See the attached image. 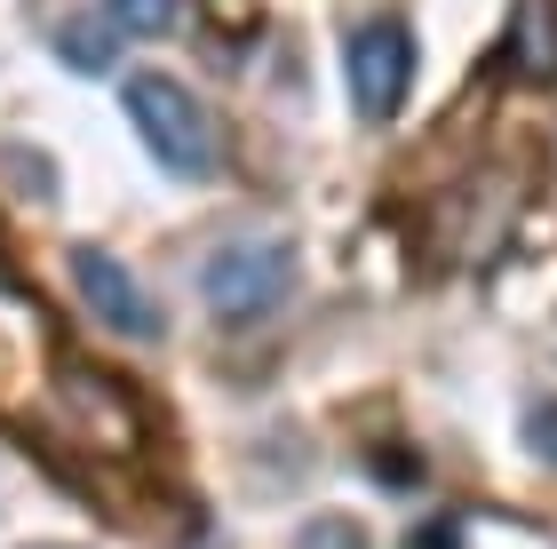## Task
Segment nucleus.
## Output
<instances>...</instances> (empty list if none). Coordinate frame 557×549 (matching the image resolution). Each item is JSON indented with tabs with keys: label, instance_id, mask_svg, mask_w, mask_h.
Wrapping results in <instances>:
<instances>
[{
	"label": "nucleus",
	"instance_id": "1",
	"mask_svg": "<svg viewBox=\"0 0 557 549\" xmlns=\"http://www.w3.org/2000/svg\"><path fill=\"white\" fill-rule=\"evenodd\" d=\"M120 104H128V128L144 136V152L168 167V176L184 184H208L223 144H215V120L208 104L175 80V72H128V88H120Z\"/></svg>",
	"mask_w": 557,
	"mask_h": 549
},
{
	"label": "nucleus",
	"instance_id": "2",
	"mask_svg": "<svg viewBox=\"0 0 557 549\" xmlns=\"http://www.w3.org/2000/svg\"><path fill=\"white\" fill-rule=\"evenodd\" d=\"M199 295H208V311L223 319V327H256V319H271L295 295V239L263 232V239L215 247L208 271H199Z\"/></svg>",
	"mask_w": 557,
	"mask_h": 549
},
{
	"label": "nucleus",
	"instance_id": "3",
	"mask_svg": "<svg viewBox=\"0 0 557 549\" xmlns=\"http://www.w3.org/2000/svg\"><path fill=\"white\" fill-rule=\"evenodd\" d=\"M414 96V40L398 16H374L350 33V104L367 120H398Z\"/></svg>",
	"mask_w": 557,
	"mask_h": 549
},
{
	"label": "nucleus",
	"instance_id": "4",
	"mask_svg": "<svg viewBox=\"0 0 557 549\" xmlns=\"http://www.w3.org/2000/svg\"><path fill=\"white\" fill-rule=\"evenodd\" d=\"M72 287H81V303L104 319L112 335L160 342V303L144 295V279H136L120 255H104V247H72Z\"/></svg>",
	"mask_w": 557,
	"mask_h": 549
},
{
	"label": "nucleus",
	"instance_id": "5",
	"mask_svg": "<svg viewBox=\"0 0 557 549\" xmlns=\"http://www.w3.org/2000/svg\"><path fill=\"white\" fill-rule=\"evenodd\" d=\"M510 64L518 80H557V0H518L510 9Z\"/></svg>",
	"mask_w": 557,
	"mask_h": 549
},
{
	"label": "nucleus",
	"instance_id": "6",
	"mask_svg": "<svg viewBox=\"0 0 557 549\" xmlns=\"http://www.w3.org/2000/svg\"><path fill=\"white\" fill-rule=\"evenodd\" d=\"M57 57L72 72H112V40H104V24H64L57 33Z\"/></svg>",
	"mask_w": 557,
	"mask_h": 549
},
{
	"label": "nucleus",
	"instance_id": "7",
	"mask_svg": "<svg viewBox=\"0 0 557 549\" xmlns=\"http://www.w3.org/2000/svg\"><path fill=\"white\" fill-rule=\"evenodd\" d=\"M175 9H184V0H104V16L120 24V33H136V40L168 33V24H175Z\"/></svg>",
	"mask_w": 557,
	"mask_h": 549
},
{
	"label": "nucleus",
	"instance_id": "8",
	"mask_svg": "<svg viewBox=\"0 0 557 549\" xmlns=\"http://www.w3.org/2000/svg\"><path fill=\"white\" fill-rule=\"evenodd\" d=\"M295 549H367V526L343 517V510H326V517H311V526L295 534Z\"/></svg>",
	"mask_w": 557,
	"mask_h": 549
},
{
	"label": "nucleus",
	"instance_id": "9",
	"mask_svg": "<svg viewBox=\"0 0 557 549\" xmlns=\"http://www.w3.org/2000/svg\"><path fill=\"white\" fill-rule=\"evenodd\" d=\"M525 446H534L542 462H557V398H542V407L525 414Z\"/></svg>",
	"mask_w": 557,
	"mask_h": 549
}]
</instances>
